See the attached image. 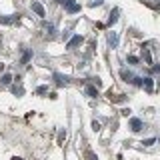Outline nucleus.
I'll list each match as a JSON object with an SVG mask.
<instances>
[{
  "mask_svg": "<svg viewBox=\"0 0 160 160\" xmlns=\"http://www.w3.org/2000/svg\"><path fill=\"white\" fill-rule=\"evenodd\" d=\"M0 82H2V84H4V86H8V84H10V82H12V76H10V74H4V76H2V78H0Z\"/></svg>",
  "mask_w": 160,
  "mask_h": 160,
  "instance_id": "9b49d317",
  "label": "nucleus"
},
{
  "mask_svg": "<svg viewBox=\"0 0 160 160\" xmlns=\"http://www.w3.org/2000/svg\"><path fill=\"white\" fill-rule=\"evenodd\" d=\"M108 44H110L112 48L118 44V34H116V32H108Z\"/></svg>",
  "mask_w": 160,
  "mask_h": 160,
  "instance_id": "20e7f679",
  "label": "nucleus"
},
{
  "mask_svg": "<svg viewBox=\"0 0 160 160\" xmlns=\"http://www.w3.org/2000/svg\"><path fill=\"white\" fill-rule=\"evenodd\" d=\"M64 8H66V12L74 14V12H78V10H80V4L76 2V0H64Z\"/></svg>",
  "mask_w": 160,
  "mask_h": 160,
  "instance_id": "f257e3e1",
  "label": "nucleus"
},
{
  "mask_svg": "<svg viewBox=\"0 0 160 160\" xmlns=\"http://www.w3.org/2000/svg\"><path fill=\"white\" fill-rule=\"evenodd\" d=\"M110 100H112V102H124V96L120 94V96H114V98H110Z\"/></svg>",
  "mask_w": 160,
  "mask_h": 160,
  "instance_id": "dca6fc26",
  "label": "nucleus"
},
{
  "mask_svg": "<svg viewBox=\"0 0 160 160\" xmlns=\"http://www.w3.org/2000/svg\"><path fill=\"white\" fill-rule=\"evenodd\" d=\"M86 94H88L90 98H96L98 96V90L94 88V86H86Z\"/></svg>",
  "mask_w": 160,
  "mask_h": 160,
  "instance_id": "1a4fd4ad",
  "label": "nucleus"
},
{
  "mask_svg": "<svg viewBox=\"0 0 160 160\" xmlns=\"http://www.w3.org/2000/svg\"><path fill=\"white\" fill-rule=\"evenodd\" d=\"M14 20H18L16 14H12V16H0V22H4V24H12Z\"/></svg>",
  "mask_w": 160,
  "mask_h": 160,
  "instance_id": "0eeeda50",
  "label": "nucleus"
},
{
  "mask_svg": "<svg viewBox=\"0 0 160 160\" xmlns=\"http://www.w3.org/2000/svg\"><path fill=\"white\" fill-rule=\"evenodd\" d=\"M142 144H146V146H150V144H154V138H148V140H144Z\"/></svg>",
  "mask_w": 160,
  "mask_h": 160,
  "instance_id": "6ab92c4d",
  "label": "nucleus"
},
{
  "mask_svg": "<svg viewBox=\"0 0 160 160\" xmlns=\"http://www.w3.org/2000/svg\"><path fill=\"white\" fill-rule=\"evenodd\" d=\"M32 10H34V12L38 14L40 18H42V16H46V12H44V6H42L40 2H32Z\"/></svg>",
  "mask_w": 160,
  "mask_h": 160,
  "instance_id": "f03ea898",
  "label": "nucleus"
},
{
  "mask_svg": "<svg viewBox=\"0 0 160 160\" xmlns=\"http://www.w3.org/2000/svg\"><path fill=\"white\" fill-rule=\"evenodd\" d=\"M78 44H82V36H74L68 42V48H74V46H78Z\"/></svg>",
  "mask_w": 160,
  "mask_h": 160,
  "instance_id": "6e6552de",
  "label": "nucleus"
},
{
  "mask_svg": "<svg viewBox=\"0 0 160 160\" xmlns=\"http://www.w3.org/2000/svg\"><path fill=\"white\" fill-rule=\"evenodd\" d=\"M128 62H130V64H136L138 58H136V56H128Z\"/></svg>",
  "mask_w": 160,
  "mask_h": 160,
  "instance_id": "a211bd4d",
  "label": "nucleus"
},
{
  "mask_svg": "<svg viewBox=\"0 0 160 160\" xmlns=\"http://www.w3.org/2000/svg\"><path fill=\"white\" fill-rule=\"evenodd\" d=\"M28 58H30V52H24V56H22V62H28Z\"/></svg>",
  "mask_w": 160,
  "mask_h": 160,
  "instance_id": "aec40b11",
  "label": "nucleus"
},
{
  "mask_svg": "<svg viewBox=\"0 0 160 160\" xmlns=\"http://www.w3.org/2000/svg\"><path fill=\"white\" fill-rule=\"evenodd\" d=\"M12 92L16 94V96H22V94H24V88L20 86V84H18V86H16V84H14V86H12Z\"/></svg>",
  "mask_w": 160,
  "mask_h": 160,
  "instance_id": "9d476101",
  "label": "nucleus"
},
{
  "mask_svg": "<svg viewBox=\"0 0 160 160\" xmlns=\"http://www.w3.org/2000/svg\"><path fill=\"white\" fill-rule=\"evenodd\" d=\"M14 160H22V158H14Z\"/></svg>",
  "mask_w": 160,
  "mask_h": 160,
  "instance_id": "4be33fe9",
  "label": "nucleus"
},
{
  "mask_svg": "<svg viewBox=\"0 0 160 160\" xmlns=\"http://www.w3.org/2000/svg\"><path fill=\"white\" fill-rule=\"evenodd\" d=\"M146 4H148V6H154V8H160V2H158V0H146Z\"/></svg>",
  "mask_w": 160,
  "mask_h": 160,
  "instance_id": "4468645a",
  "label": "nucleus"
},
{
  "mask_svg": "<svg viewBox=\"0 0 160 160\" xmlns=\"http://www.w3.org/2000/svg\"><path fill=\"white\" fill-rule=\"evenodd\" d=\"M92 128H94V130H98V128H100V122H96V120H94V122H92Z\"/></svg>",
  "mask_w": 160,
  "mask_h": 160,
  "instance_id": "412c9836",
  "label": "nucleus"
},
{
  "mask_svg": "<svg viewBox=\"0 0 160 160\" xmlns=\"http://www.w3.org/2000/svg\"><path fill=\"white\" fill-rule=\"evenodd\" d=\"M86 160H98V158L94 156V152H90V150H88V152H86Z\"/></svg>",
  "mask_w": 160,
  "mask_h": 160,
  "instance_id": "2eb2a0df",
  "label": "nucleus"
},
{
  "mask_svg": "<svg viewBox=\"0 0 160 160\" xmlns=\"http://www.w3.org/2000/svg\"><path fill=\"white\" fill-rule=\"evenodd\" d=\"M36 92H38V94H46V92H48V88H46V86H38Z\"/></svg>",
  "mask_w": 160,
  "mask_h": 160,
  "instance_id": "f3484780",
  "label": "nucleus"
},
{
  "mask_svg": "<svg viewBox=\"0 0 160 160\" xmlns=\"http://www.w3.org/2000/svg\"><path fill=\"white\" fill-rule=\"evenodd\" d=\"M122 78L126 80V82H134V76L130 72H126V70H122Z\"/></svg>",
  "mask_w": 160,
  "mask_h": 160,
  "instance_id": "ddd939ff",
  "label": "nucleus"
},
{
  "mask_svg": "<svg viewBox=\"0 0 160 160\" xmlns=\"http://www.w3.org/2000/svg\"><path fill=\"white\" fill-rule=\"evenodd\" d=\"M144 88H146L148 90V92H152V78H144Z\"/></svg>",
  "mask_w": 160,
  "mask_h": 160,
  "instance_id": "f8f14e48",
  "label": "nucleus"
},
{
  "mask_svg": "<svg viewBox=\"0 0 160 160\" xmlns=\"http://www.w3.org/2000/svg\"><path fill=\"white\" fill-rule=\"evenodd\" d=\"M118 14H120V10H118V8H114V10H112V14H110V18H108V24H110V26H112V24L118 20Z\"/></svg>",
  "mask_w": 160,
  "mask_h": 160,
  "instance_id": "423d86ee",
  "label": "nucleus"
},
{
  "mask_svg": "<svg viewBox=\"0 0 160 160\" xmlns=\"http://www.w3.org/2000/svg\"><path fill=\"white\" fill-rule=\"evenodd\" d=\"M54 78H56V84H58V86H66V84H68V78L62 76V74H54Z\"/></svg>",
  "mask_w": 160,
  "mask_h": 160,
  "instance_id": "39448f33",
  "label": "nucleus"
},
{
  "mask_svg": "<svg viewBox=\"0 0 160 160\" xmlns=\"http://www.w3.org/2000/svg\"><path fill=\"white\" fill-rule=\"evenodd\" d=\"M130 126H132L134 132H138V130H142V120H140V118H132V120H130Z\"/></svg>",
  "mask_w": 160,
  "mask_h": 160,
  "instance_id": "7ed1b4c3",
  "label": "nucleus"
}]
</instances>
